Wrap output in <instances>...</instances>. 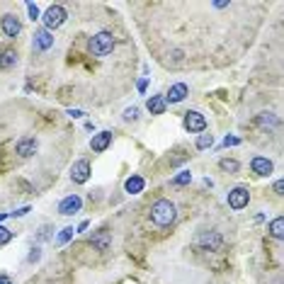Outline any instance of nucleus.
I'll use <instances>...</instances> for the list:
<instances>
[{"label": "nucleus", "instance_id": "nucleus-19", "mask_svg": "<svg viewBox=\"0 0 284 284\" xmlns=\"http://www.w3.org/2000/svg\"><path fill=\"white\" fill-rule=\"evenodd\" d=\"M219 168L233 175V173H238V170H241V163L236 161V158H221V161H219Z\"/></svg>", "mask_w": 284, "mask_h": 284}, {"label": "nucleus", "instance_id": "nucleus-2", "mask_svg": "<svg viewBox=\"0 0 284 284\" xmlns=\"http://www.w3.org/2000/svg\"><path fill=\"white\" fill-rule=\"evenodd\" d=\"M114 51V37H112V32L109 29H102V32H97L90 37V54L97 56V58H105Z\"/></svg>", "mask_w": 284, "mask_h": 284}, {"label": "nucleus", "instance_id": "nucleus-24", "mask_svg": "<svg viewBox=\"0 0 284 284\" xmlns=\"http://www.w3.org/2000/svg\"><path fill=\"white\" fill-rule=\"evenodd\" d=\"M13 231H8L5 229V226H0V245H5V243H10V241H13Z\"/></svg>", "mask_w": 284, "mask_h": 284}, {"label": "nucleus", "instance_id": "nucleus-16", "mask_svg": "<svg viewBox=\"0 0 284 284\" xmlns=\"http://www.w3.org/2000/svg\"><path fill=\"white\" fill-rule=\"evenodd\" d=\"M144 187H146V182H144L141 175H131L126 180V192L129 194H138V192H144Z\"/></svg>", "mask_w": 284, "mask_h": 284}, {"label": "nucleus", "instance_id": "nucleus-8", "mask_svg": "<svg viewBox=\"0 0 284 284\" xmlns=\"http://www.w3.org/2000/svg\"><path fill=\"white\" fill-rule=\"evenodd\" d=\"M83 206V199L78 197V194H70V197H66L63 202L58 204V211L63 214V217H73V214H78Z\"/></svg>", "mask_w": 284, "mask_h": 284}, {"label": "nucleus", "instance_id": "nucleus-20", "mask_svg": "<svg viewBox=\"0 0 284 284\" xmlns=\"http://www.w3.org/2000/svg\"><path fill=\"white\" fill-rule=\"evenodd\" d=\"M270 233H272V238H282L284 236V219L282 217H277L270 224Z\"/></svg>", "mask_w": 284, "mask_h": 284}, {"label": "nucleus", "instance_id": "nucleus-7", "mask_svg": "<svg viewBox=\"0 0 284 284\" xmlns=\"http://www.w3.org/2000/svg\"><path fill=\"white\" fill-rule=\"evenodd\" d=\"M70 177H73L76 185H85V182L90 180V163L88 161L73 163V168H70Z\"/></svg>", "mask_w": 284, "mask_h": 284}, {"label": "nucleus", "instance_id": "nucleus-34", "mask_svg": "<svg viewBox=\"0 0 284 284\" xmlns=\"http://www.w3.org/2000/svg\"><path fill=\"white\" fill-rule=\"evenodd\" d=\"M3 219H5V214H0V221H3Z\"/></svg>", "mask_w": 284, "mask_h": 284}, {"label": "nucleus", "instance_id": "nucleus-12", "mask_svg": "<svg viewBox=\"0 0 284 284\" xmlns=\"http://www.w3.org/2000/svg\"><path fill=\"white\" fill-rule=\"evenodd\" d=\"M250 168H253V173H255V175H272V170H274L272 161L262 158V156H255V158L250 161Z\"/></svg>", "mask_w": 284, "mask_h": 284}, {"label": "nucleus", "instance_id": "nucleus-26", "mask_svg": "<svg viewBox=\"0 0 284 284\" xmlns=\"http://www.w3.org/2000/svg\"><path fill=\"white\" fill-rule=\"evenodd\" d=\"M27 10H29V17H32V20H39V8H37L34 3H29Z\"/></svg>", "mask_w": 284, "mask_h": 284}, {"label": "nucleus", "instance_id": "nucleus-33", "mask_svg": "<svg viewBox=\"0 0 284 284\" xmlns=\"http://www.w3.org/2000/svg\"><path fill=\"white\" fill-rule=\"evenodd\" d=\"M0 284H13V279H10V277H5V274H0Z\"/></svg>", "mask_w": 284, "mask_h": 284}, {"label": "nucleus", "instance_id": "nucleus-25", "mask_svg": "<svg viewBox=\"0 0 284 284\" xmlns=\"http://www.w3.org/2000/svg\"><path fill=\"white\" fill-rule=\"evenodd\" d=\"M124 119H126V122H134V119H138V107L124 109Z\"/></svg>", "mask_w": 284, "mask_h": 284}, {"label": "nucleus", "instance_id": "nucleus-10", "mask_svg": "<svg viewBox=\"0 0 284 284\" xmlns=\"http://www.w3.org/2000/svg\"><path fill=\"white\" fill-rule=\"evenodd\" d=\"M54 46V34L49 32V29H39L37 34H34V49L37 51H49Z\"/></svg>", "mask_w": 284, "mask_h": 284}, {"label": "nucleus", "instance_id": "nucleus-11", "mask_svg": "<svg viewBox=\"0 0 284 284\" xmlns=\"http://www.w3.org/2000/svg\"><path fill=\"white\" fill-rule=\"evenodd\" d=\"M109 144H112V131H100V134L93 136V141H90V149L95 153H102V151L109 149Z\"/></svg>", "mask_w": 284, "mask_h": 284}, {"label": "nucleus", "instance_id": "nucleus-28", "mask_svg": "<svg viewBox=\"0 0 284 284\" xmlns=\"http://www.w3.org/2000/svg\"><path fill=\"white\" fill-rule=\"evenodd\" d=\"M236 144H238L236 136H226V138H224V146H236Z\"/></svg>", "mask_w": 284, "mask_h": 284}, {"label": "nucleus", "instance_id": "nucleus-31", "mask_svg": "<svg viewBox=\"0 0 284 284\" xmlns=\"http://www.w3.org/2000/svg\"><path fill=\"white\" fill-rule=\"evenodd\" d=\"M49 231H51V226H44L39 233V238H49Z\"/></svg>", "mask_w": 284, "mask_h": 284}, {"label": "nucleus", "instance_id": "nucleus-3", "mask_svg": "<svg viewBox=\"0 0 284 284\" xmlns=\"http://www.w3.org/2000/svg\"><path fill=\"white\" fill-rule=\"evenodd\" d=\"M66 17H68V13H66L63 5H51V8L44 13V25H46V29L51 32V29L61 27V25L66 22Z\"/></svg>", "mask_w": 284, "mask_h": 284}, {"label": "nucleus", "instance_id": "nucleus-6", "mask_svg": "<svg viewBox=\"0 0 284 284\" xmlns=\"http://www.w3.org/2000/svg\"><path fill=\"white\" fill-rule=\"evenodd\" d=\"M182 124H185V129H187L189 134H199V131L206 129V119H204V114H199V112H185Z\"/></svg>", "mask_w": 284, "mask_h": 284}, {"label": "nucleus", "instance_id": "nucleus-5", "mask_svg": "<svg viewBox=\"0 0 284 284\" xmlns=\"http://www.w3.org/2000/svg\"><path fill=\"white\" fill-rule=\"evenodd\" d=\"M248 202H250V192H248L245 187H233L229 192V206L231 209L241 211V209L248 206Z\"/></svg>", "mask_w": 284, "mask_h": 284}, {"label": "nucleus", "instance_id": "nucleus-15", "mask_svg": "<svg viewBox=\"0 0 284 284\" xmlns=\"http://www.w3.org/2000/svg\"><path fill=\"white\" fill-rule=\"evenodd\" d=\"M15 63H17V54H15V49H3V51H0V68L8 70V68H13Z\"/></svg>", "mask_w": 284, "mask_h": 284}, {"label": "nucleus", "instance_id": "nucleus-17", "mask_svg": "<svg viewBox=\"0 0 284 284\" xmlns=\"http://www.w3.org/2000/svg\"><path fill=\"white\" fill-rule=\"evenodd\" d=\"M146 107H149V112H151V114H163L168 105H165V100H163V95H153V97H151V100H149V105H146Z\"/></svg>", "mask_w": 284, "mask_h": 284}, {"label": "nucleus", "instance_id": "nucleus-23", "mask_svg": "<svg viewBox=\"0 0 284 284\" xmlns=\"http://www.w3.org/2000/svg\"><path fill=\"white\" fill-rule=\"evenodd\" d=\"M70 238H73V226H68V229L61 231V233H58V238H56V243H58V245H66Z\"/></svg>", "mask_w": 284, "mask_h": 284}, {"label": "nucleus", "instance_id": "nucleus-29", "mask_svg": "<svg viewBox=\"0 0 284 284\" xmlns=\"http://www.w3.org/2000/svg\"><path fill=\"white\" fill-rule=\"evenodd\" d=\"M274 192H277V194H284V180H277V185H274Z\"/></svg>", "mask_w": 284, "mask_h": 284}, {"label": "nucleus", "instance_id": "nucleus-21", "mask_svg": "<svg viewBox=\"0 0 284 284\" xmlns=\"http://www.w3.org/2000/svg\"><path fill=\"white\" fill-rule=\"evenodd\" d=\"M187 182H192V173L189 170H182L177 177H173V182L170 185H175V187H182V185H187Z\"/></svg>", "mask_w": 284, "mask_h": 284}, {"label": "nucleus", "instance_id": "nucleus-14", "mask_svg": "<svg viewBox=\"0 0 284 284\" xmlns=\"http://www.w3.org/2000/svg\"><path fill=\"white\" fill-rule=\"evenodd\" d=\"M199 243L206 248V250H219L221 248V236L217 231H209V233H202L199 236Z\"/></svg>", "mask_w": 284, "mask_h": 284}, {"label": "nucleus", "instance_id": "nucleus-1", "mask_svg": "<svg viewBox=\"0 0 284 284\" xmlns=\"http://www.w3.org/2000/svg\"><path fill=\"white\" fill-rule=\"evenodd\" d=\"M177 211H175V204L170 199H158V202L151 206V221L156 226H170L175 221Z\"/></svg>", "mask_w": 284, "mask_h": 284}, {"label": "nucleus", "instance_id": "nucleus-22", "mask_svg": "<svg viewBox=\"0 0 284 284\" xmlns=\"http://www.w3.org/2000/svg\"><path fill=\"white\" fill-rule=\"evenodd\" d=\"M214 144V136L211 134H199V138H197V149L204 151V149H209Z\"/></svg>", "mask_w": 284, "mask_h": 284}, {"label": "nucleus", "instance_id": "nucleus-18", "mask_svg": "<svg viewBox=\"0 0 284 284\" xmlns=\"http://www.w3.org/2000/svg\"><path fill=\"white\" fill-rule=\"evenodd\" d=\"M93 245L97 248V250H107V248H109V233H107V231L95 233V236H93Z\"/></svg>", "mask_w": 284, "mask_h": 284}, {"label": "nucleus", "instance_id": "nucleus-13", "mask_svg": "<svg viewBox=\"0 0 284 284\" xmlns=\"http://www.w3.org/2000/svg\"><path fill=\"white\" fill-rule=\"evenodd\" d=\"M17 156L20 158H29V156H34V151H37V141L27 136V138H22V141H17Z\"/></svg>", "mask_w": 284, "mask_h": 284}, {"label": "nucleus", "instance_id": "nucleus-4", "mask_svg": "<svg viewBox=\"0 0 284 284\" xmlns=\"http://www.w3.org/2000/svg\"><path fill=\"white\" fill-rule=\"evenodd\" d=\"M0 29H3V34L8 37V39H15L20 32H22V25H20V17L13 13L3 15V20H0Z\"/></svg>", "mask_w": 284, "mask_h": 284}, {"label": "nucleus", "instance_id": "nucleus-32", "mask_svg": "<svg viewBox=\"0 0 284 284\" xmlns=\"http://www.w3.org/2000/svg\"><path fill=\"white\" fill-rule=\"evenodd\" d=\"M146 85H149V81H146V78H144V81H138V90L144 93V90H146Z\"/></svg>", "mask_w": 284, "mask_h": 284}, {"label": "nucleus", "instance_id": "nucleus-9", "mask_svg": "<svg viewBox=\"0 0 284 284\" xmlns=\"http://www.w3.org/2000/svg\"><path fill=\"white\" fill-rule=\"evenodd\" d=\"M187 93H189V88L185 85V83H175L163 100H165V105H168V102H170V105H177V102H182V100L187 97Z\"/></svg>", "mask_w": 284, "mask_h": 284}, {"label": "nucleus", "instance_id": "nucleus-30", "mask_svg": "<svg viewBox=\"0 0 284 284\" xmlns=\"http://www.w3.org/2000/svg\"><path fill=\"white\" fill-rule=\"evenodd\" d=\"M68 114H70V117H73V119H81V117H83V112H81V109H70V112H68Z\"/></svg>", "mask_w": 284, "mask_h": 284}, {"label": "nucleus", "instance_id": "nucleus-27", "mask_svg": "<svg viewBox=\"0 0 284 284\" xmlns=\"http://www.w3.org/2000/svg\"><path fill=\"white\" fill-rule=\"evenodd\" d=\"M39 257H41L39 248H34V250H32V253H29V262H37V260H39Z\"/></svg>", "mask_w": 284, "mask_h": 284}]
</instances>
